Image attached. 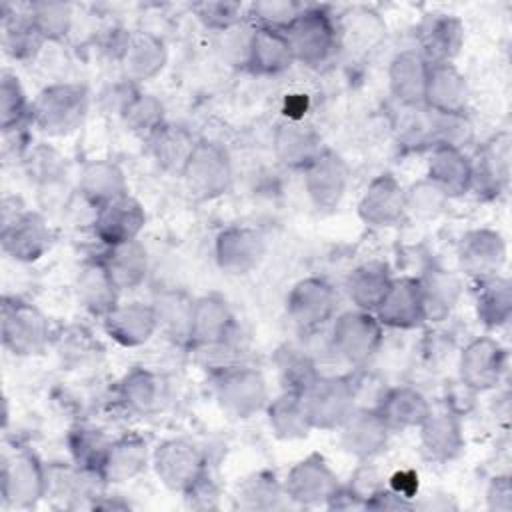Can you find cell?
I'll return each mask as SVG.
<instances>
[{
	"mask_svg": "<svg viewBox=\"0 0 512 512\" xmlns=\"http://www.w3.org/2000/svg\"><path fill=\"white\" fill-rule=\"evenodd\" d=\"M2 500L12 508H30L48 494V470L36 454L20 450L2 458Z\"/></svg>",
	"mask_w": 512,
	"mask_h": 512,
	"instance_id": "obj_8",
	"label": "cell"
},
{
	"mask_svg": "<svg viewBox=\"0 0 512 512\" xmlns=\"http://www.w3.org/2000/svg\"><path fill=\"white\" fill-rule=\"evenodd\" d=\"M510 482L508 478H494L492 484H490V490H488V502H490V508H496V510H510Z\"/></svg>",
	"mask_w": 512,
	"mask_h": 512,
	"instance_id": "obj_56",
	"label": "cell"
},
{
	"mask_svg": "<svg viewBox=\"0 0 512 512\" xmlns=\"http://www.w3.org/2000/svg\"><path fill=\"white\" fill-rule=\"evenodd\" d=\"M304 110H306V98H304V94H290V96L286 98L284 114L288 116V120H302Z\"/></svg>",
	"mask_w": 512,
	"mask_h": 512,
	"instance_id": "obj_57",
	"label": "cell"
},
{
	"mask_svg": "<svg viewBox=\"0 0 512 512\" xmlns=\"http://www.w3.org/2000/svg\"><path fill=\"white\" fill-rule=\"evenodd\" d=\"M28 14L46 42L64 40L72 28V6L64 2H36Z\"/></svg>",
	"mask_w": 512,
	"mask_h": 512,
	"instance_id": "obj_49",
	"label": "cell"
},
{
	"mask_svg": "<svg viewBox=\"0 0 512 512\" xmlns=\"http://www.w3.org/2000/svg\"><path fill=\"white\" fill-rule=\"evenodd\" d=\"M0 242L6 256L18 262H34L50 250L54 232L42 214L30 210L10 212L4 206Z\"/></svg>",
	"mask_w": 512,
	"mask_h": 512,
	"instance_id": "obj_5",
	"label": "cell"
},
{
	"mask_svg": "<svg viewBox=\"0 0 512 512\" xmlns=\"http://www.w3.org/2000/svg\"><path fill=\"white\" fill-rule=\"evenodd\" d=\"M376 410L380 412L390 430L418 428L432 412L428 400L416 388L410 386L388 390L380 398Z\"/></svg>",
	"mask_w": 512,
	"mask_h": 512,
	"instance_id": "obj_35",
	"label": "cell"
},
{
	"mask_svg": "<svg viewBox=\"0 0 512 512\" xmlns=\"http://www.w3.org/2000/svg\"><path fill=\"white\" fill-rule=\"evenodd\" d=\"M120 114L132 130L146 134V138L164 124V108L160 100L136 90L130 92V96L124 100Z\"/></svg>",
	"mask_w": 512,
	"mask_h": 512,
	"instance_id": "obj_48",
	"label": "cell"
},
{
	"mask_svg": "<svg viewBox=\"0 0 512 512\" xmlns=\"http://www.w3.org/2000/svg\"><path fill=\"white\" fill-rule=\"evenodd\" d=\"M404 196L406 212H412L418 218H436L448 202L446 192L428 178L412 184Z\"/></svg>",
	"mask_w": 512,
	"mask_h": 512,
	"instance_id": "obj_52",
	"label": "cell"
},
{
	"mask_svg": "<svg viewBox=\"0 0 512 512\" xmlns=\"http://www.w3.org/2000/svg\"><path fill=\"white\" fill-rule=\"evenodd\" d=\"M348 184V166L340 154L324 148L306 168L304 186L318 210H332L340 204Z\"/></svg>",
	"mask_w": 512,
	"mask_h": 512,
	"instance_id": "obj_14",
	"label": "cell"
},
{
	"mask_svg": "<svg viewBox=\"0 0 512 512\" xmlns=\"http://www.w3.org/2000/svg\"><path fill=\"white\" fill-rule=\"evenodd\" d=\"M26 166L30 178H34L42 188H58L66 178V168L62 156L50 146H36L28 150Z\"/></svg>",
	"mask_w": 512,
	"mask_h": 512,
	"instance_id": "obj_50",
	"label": "cell"
},
{
	"mask_svg": "<svg viewBox=\"0 0 512 512\" xmlns=\"http://www.w3.org/2000/svg\"><path fill=\"white\" fill-rule=\"evenodd\" d=\"M248 10L256 26L284 30L300 14L302 6L292 0H260L252 2Z\"/></svg>",
	"mask_w": 512,
	"mask_h": 512,
	"instance_id": "obj_53",
	"label": "cell"
},
{
	"mask_svg": "<svg viewBox=\"0 0 512 512\" xmlns=\"http://www.w3.org/2000/svg\"><path fill=\"white\" fill-rule=\"evenodd\" d=\"M192 10L204 26L220 32L234 28L242 18V4L238 2H200L194 4Z\"/></svg>",
	"mask_w": 512,
	"mask_h": 512,
	"instance_id": "obj_54",
	"label": "cell"
},
{
	"mask_svg": "<svg viewBox=\"0 0 512 512\" xmlns=\"http://www.w3.org/2000/svg\"><path fill=\"white\" fill-rule=\"evenodd\" d=\"M216 262L228 274H248L266 252L264 236L248 226H230L216 238Z\"/></svg>",
	"mask_w": 512,
	"mask_h": 512,
	"instance_id": "obj_17",
	"label": "cell"
},
{
	"mask_svg": "<svg viewBox=\"0 0 512 512\" xmlns=\"http://www.w3.org/2000/svg\"><path fill=\"white\" fill-rule=\"evenodd\" d=\"M336 310V292L322 278L300 280L286 298V312L302 332H312L326 324Z\"/></svg>",
	"mask_w": 512,
	"mask_h": 512,
	"instance_id": "obj_11",
	"label": "cell"
},
{
	"mask_svg": "<svg viewBox=\"0 0 512 512\" xmlns=\"http://www.w3.org/2000/svg\"><path fill=\"white\" fill-rule=\"evenodd\" d=\"M504 366V348L492 338H476L460 354V382L472 392L490 390L498 384Z\"/></svg>",
	"mask_w": 512,
	"mask_h": 512,
	"instance_id": "obj_16",
	"label": "cell"
},
{
	"mask_svg": "<svg viewBox=\"0 0 512 512\" xmlns=\"http://www.w3.org/2000/svg\"><path fill=\"white\" fill-rule=\"evenodd\" d=\"M192 304L194 300L186 298L180 292H164L162 296H158L156 304H152L158 316V326L166 328L174 338L188 342Z\"/></svg>",
	"mask_w": 512,
	"mask_h": 512,
	"instance_id": "obj_47",
	"label": "cell"
},
{
	"mask_svg": "<svg viewBox=\"0 0 512 512\" xmlns=\"http://www.w3.org/2000/svg\"><path fill=\"white\" fill-rule=\"evenodd\" d=\"M118 292L120 288L102 260L88 262L80 268L76 276V294L88 312L104 318L118 304Z\"/></svg>",
	"mask_w": 512,
	"mask_h": 512,
	"instance_id": "obj_33",
	"label": "cell"
},
{
	"mask_svg": "<svg viewBox=\"0 0 512 512\" xmlns=\"http://www.w3.org/2000/svg\"><path fill=\"white\" fill-rule=\"evenodd\" d=\"M420 280L426 320H442L456 306L460 296V282L454 274L432 268Z\"/></svg>",
	"mask_w": 512,
	"mask_h": 512,
	"instance_id": "obj_42",
	"label": "cell"
},
{
	"mask_svg": "<svg viewBox=\"0 0 512 512\" xmlns=\"http://www.w3.org/2000/svg\"><path fill=\"white\" fill-rule=\"evenodd\" d=\"M382 326L410 330L426 320L422 288L418 278H394L386 296L374 310Z\"/></svg>",
	"mask_w": 512,
	"mask_h": 512,
	"instance_id": "obj_15",
	"label": "cell"
},
{
	"mask_svg": "<svg viewBox=\"0 0 512 512\" xmlns=\"http://www.w3.org/2000/svg\"><path fill=\"white\" fill-rule=\"evenodd\" d=\"M166 58L168 52L164 40L152 32L140 30L126 34L118 62L124 78L130 84H138L158 76L166 64Z\"/></svg>",
	"mask_w": 512,
	"mask_h": 512,
	"instance_id": "obj_18",
	"label": "cell"
},
{
	"mask_svg": "<svg viewBox=\"0 0 512 512\" xmlns=\"http://www.w3.org/2000/svg\"><path fill=\"white\" fill-rule=\"evenodd\" d=\"M188 192L198 200H212L228 192L232 164L228 152L214 142L198 140L182 176Z\"/></svg>",
	"mask_w": 512,
	"mask_h": 512,
	"instance_id": "obj_7",
	"label": "cell"
},
{
	"mask_svg": "<svg viewBox=\"0 0 512 512\" xmlns=\"http://www.w3.org/2000/svg\"><path fill=\"white\" fill-rule=\"evenodd\" d=\"M88 108L90 94L84 84L58 82L32 100L30 122L48 136H66L82 126Z\"/></svg>",
	"mask_w": 512,
	"mask_h": 512,
	"instance_id": "obj_1",
	"label": "cell"
},
{
	"mask_svg": "<svg viewBox=\"0 0 512 512\" xmlns=\"http://www.w3.org/2000/svg\"><path fill=\"white\" fill-rule=\"evenodd\" d=\"M2 344L16 356H34L44 352L50 342V324L46 316L30 302H2Z\"/></svg>",
	"mask_w": 512,
	"mask_h": 512,
	"instance_id": "obj_6",
	"label": "cell"
},
{
	"mask_svg": "<svg viewBox=\"0 0 512 512\" xmlns=\"http://www.w3.org/2000/svg\"><path fill=\"white\" fill-rule=\"evenodd\" d=\"M118 394L128 410L144 414L156 406L160 396V384L152 372L144 368H134L120 382Z\"/></svg>",
	"mask_w": 512,
	"mask_h": 512,
	"instance_id": "obj_45",
	"label": "cell"
},
{
	"mask_svg": "<svg viewBox=\"0 0 512 512\" xmlns=\"http://www.w3.org/2000/svg\"><path fill=\"white\" fill-rule=\"evenodd\" d=\"M406 190L392 174L376 176L358 202L360 218L370 226H392L406 212Z\"/></svg>",
	"mask_w": 512,
	"mask_h": 512,
	"instance_id": "obj_19",
	"label": "cell"
},
{
	"mask_svg": "<svg viewBox=\"0 0 512 512\" xmlns=\"http://www.w3.org/2000/svg\"><path fill=\"white\" fill-rule=\"evenodd\" d=\"M78 190L80 196L96 210L128 194V184L118 164L108 160H92L80 172Z\"/></svg>",
	"mask_w": 512,
	"mask_h": 512,
	"instance_id": "obj_32",
	"label": "cell"
},
{
	"mask_svg": "<svg viewBox=\"0 0 512 512\" xmlns=\"http://www.w3.org/2000/svg\"><path fill=\"white\" fill-rule=\"evenodd\" d=\"M30 106L26 92L16 74L4 70L0 76V124L2 134L22 130L30 122Z\"/></svg>",
	"mask_w": 512,
	"mask_h": 512,
	"instance_id": "obj_44",
	"label": "cell"
},
{
	"mask_svg": "<svg viewBox=\"0 0 512 512\" xmlns=\"http://www.w3.org/2000/svg\"><path fill=\"white\" fill-rule=\"evenodd\" d=\"M458 258L462 270L476 280L496 276L506 262V242L494 230H470L460 240Z\"/></svg>",
	"mask_w": 512,
	"mask_h": 512,
	"instance_id": "obj_20",
	"label": "cell"
},
{
	"mask_svg": "<svg viewBox=\"0 0 512 512\" xmlns=\"http://www.w3.org/2000/svg\"><path fill=\"white\" fill-rule=\"evenodd\" d=\"M158 316L152 304L126 302L116 304L104 316V330L120 346H142L158 330Z\"/></svg>",
	"mask_w": 512,
	"mask_h": 512,
	"instance_id": "obj_22",
	"label": "cell"
},
{
	"mask_svg": "<svg viewBox=\"0 0 512 512\" xmlns=\"http://www.w3.org/2000/svg\"><path fill=\"white\" fill-rule=\"evenodd\" d=\"M428 70H430V64L418 50L410 48V50L398 52L392 58L390 70H388L390 90L394 98L406 106L424 104Z\"/></svg>",
	"mask_w": 512,
	"mask_h": 512,
	"instance_id": "obj_27",
	"label": "cell"
},
{
	"mask_svg": "<svg viewBox=\"0 0 512 512\" xmlns=\"http://www.w3.org/2000/svg\"><path fill=\"white\" fill-rule=\"evenodd\" d=\"M418 428L420 446L428 460L448 462L456 458L464 448V434L454 412H430Z\"/></svg>",
	"mask_w": 512,
	"mask_h": 512,
	"instance_id": "obj_28",
	"label": "cell"
},
{
	"mask_svg": "<svg viewBox=\"0 0 512 512\" xmlns=\"http://www.w3.org/2000/svg\"><path fill=\"white\" fill-rule=\"evenodd\" d=\"M292 62L294 56L282 30L266 26L252 28L246 68H250L254 74L270 76L284 72L292 66Z\"/></svg>",
	"mask_w": 512,
	"mask_h": 512,
	"instance_id": "obj_31",
	"label": "cell"
},
{
	"mask_svg": "<svg viewBox=\"0 0 512 512\" xmlns=\"http://www.w3.org/2000/svg\"><path fill=\"white\" fill-rule=\"evenodd\" d=\"M232 328L234 316L224 298H220L218 294H208L194 300L188 334V342L192 346H222L228 340Z\"/></svg>",
	"mask_w": 512,
	"mask_h": 512,
	"instance_id": "obj_21",
	"label": "cell"
},
{
	"mask_svg": "<svg viewBox=\"0 0 512 512\" xmlns=\"http://www.w3.org/2000/svg\"><path fill=\"white\" fill-rule=\"evenodd\" d=\"M148 462V444L144 438L130 434L114 440L108 448L102 478L108 482H126L138 476Z\"/></svg>",
	"mask_w": 512,
	"mask_h": 512,
	"instance_id": "obj_37",
	"label": "cell"
},
{
	"mask_svg": "<svg viewBox=\"0 0 512 512\" xmlns=\"http://www.w3.org/2000/svg\"><path fill=\"white\" fill-rule=\"evenodd\" d=\"M428 180L440 186L448 198L460 196L470 190L472 160L460 148L434 146L428 164Z\"/></svg>",
	"mask_w": 512,
	"mask_h": 512,
	"instance_id": "obj_34",
	"label": "cell"
},
{
	"mask_svg": "<svg viewBox=\"0 0 512 512\" xmlns=\"http://www.w3.org/2000/svg\"><path fill=\"white\" fill-rule=\"evenodd\" d=\"M268 422L274 434L282 440L304 438L312 430L304 398L294 390H284V394L268 404Z\"/></svg>",
	"mask_w": 512,
	"mask_h": 512,
	"instance_id": "obj_39",
	"label": "cell"
},
{
	"mask_svg": "<svg viewBox=\"0 0 512 512\" xmlns=\"http://www.w3.org/2000/svg\"><path fill=\"white\" fill-rule=\"evenodd\" d=\"M112 440L106 438L104 432L92 426H76L68 434L70 454L80 470L96 472L102 476V466L108 454Z\"/></svg>",
	"mask_w": 512,
	"mask_h": 512,
	"instance_id": "obj_43",
	"label": "cell"
},
{
	"mask_svg": "<svg viewBox=\"0 0 512 512\" xmlns=\"http://www.w3.org/2000/svg\"><path fill=\"white\" fill-rule=\"evenodd\" d=\"M312 428H340L356 410V386L346 376H320L304 394Z\"/></svg>",
	"mask_w": 512,
	"mask_h": 512,
	"instance_id": "obj_4",
	"label": "cell"
},
{
	"mask_svg": "<svg viewBox=\"0 0 512 512\" xmlns=\"http://www.w3.org/2000/svg\"><path fill=\"white\" fill-rule=\"evenodd\" d=\"M510 168V138L508 134L492 136L478 150L476 160H472V184L470 190L478 194L496 196L508 182Z\"/></svg>",
	"mask_w": 512,
	"mask_h": 512,
	"instance_id": "obj_25",
	"label": "cell"
},
{
	"mask_svg": "<svg viewBox=\"0 0 512 512\" xmlns=\"http://www.w3.org/2000/svg\"><path fill=\"white\" fill-rule=\"evenodd\" d=\"M338 478L322 454H310L296 462L284 482V494L298 504H326L338 490Z\"/></svg>",
	"mask_w": 512,
	"mask_h": 512,
	"instance_id": "obj_12",
	"label": "cell"
},
{
	"mask_svg": "<svg viewBox=\"0 0 512 512\" xmlns=\"http://www.w3.org/2000/svg\"><path fill=\"white\" fill-rule=\"evenodd\" d=\"M144 224H146V212L142 204L130 194H124L96 208L92 230H94V236L100 242H104L108 248V246H118V244L138 240Z\"/></svg>",
	"mask_w": 512,
	"mask_h": 512,
	"instance_id": "obj_13",
	"label": "cell"
},
{
	"mask_svg": "<svg viewBox=\"0 0 512 512\" xmlns=\"http://www.w3.org/2000/svg\"><path fill=\"white\" fill-rule=\"evenodd\" d=\"M276 366L286 390H294L300 394H304L320 378L312 358L302 350L290 346L278 350Z\"/></svg>",
	"mask_w": 512,
	"mask_h": 512,
	"instance_id": "obj_46",
	"label": "cell"
},
{
	"mask_svg": "<svg viewBox=\"0 0 512 512\" xmlns=\"http://www.w3.org/2000/svg\"><path fill=\"white\" fill-rule=\"evenodd\" d=\"M212 388L220 408L234 418H250L268 400L264 376L248 366H220Z\"/></svg>",
	"mask_w": 512,
	"mask_h": 512,
	"instance_id": "obj_3",
	"label": "cell"
},
{
	"mask_svg": "<svg viewBox=\"0 0 512 512\" xmlns=\"http://www.w3.org/2000/svg\"><path fill=\"white\" fill-rule=\"evenodd\" d=\"M100 260L104 262V266L108 268L110 276L114 278L120 290L136 288L138 284L144 282L148 272L146 248L138 240L118 244V246H108L104 258Z\"/></svg>",
	"mask_w": 512,
	"mask_h": 512,
	"instance_id": "obj_38",
	"label": "cell"
},
{
	"mask_svg": "<svg viewBox=\"0 0 512 512\" xmlns=\"http://www.w3.org/2000/svg\"><path fill=\"white\" fill-rule=\"evenodd\" d=\"M390 270L384 262L372 260L354 268L346 280V292L350 302L358 310L374 312L392 284Z\"/></svg>",
	"mask_w": 512,
	"mask_h": 512,
	"instance_id": "obj_36",
	"label": "cell"
},
{
	"mask_svg": "<svg viewBox=\"0 0 512 512\" xmlns=\"http://www.w3.org/2000/svg\"><path fill=\"white\" fill-rule=\"evenodd\" d=\"M154 468L168 488L184 494L206 478L202 452L186 440H166L160 444L154 452Z\"/></svg>",
	"mask_w": 512,
	"mask_h": 512,
	"instance_id": "obj_10",
	"label": "cell"
},
{
	"mask_svg": "<svg viewBox=\"0 0 512 512\" xmlns=\"http://www.w3.org/2000/svg\"><path fill=\"white\" fill-rule=\"evenodd\" d=\"M284 488L270 472H256L246 478L238 490V498L246 508H274Z\"/></svg>",
	"mask_w": 512,
	"mask_h": 512,
	"instance_id": "obj_51",
	"label": "cell"
},
{
	"mask_svg": "<svg viewBox=\"0 0 512 512\" xmlns=\"http://www.w3.org/2000/svg\"><path fill=\"white\" fill-rule=\"evenodd\" d=\"M390 490L412 500L418 492V474L414 470H398L390 476Z\"/></svg>",
	"mask_w": 512,
	"mask_h": 512,
	"instance_id": "obj_55",
	"label": "cell"
},
{
	"mask_svg": "<svg viewBox=\"0 0 512 512\" xmlns=\"http://www.w3.org/2000/svg\"><path fill=\"white\" fill-rule=\"evenodd\" d=\"M418 52L432 64H448L464 42V24L452 14H430L418 32Z\"/></svg>",
	"mask_w": 512,
	"mask_h": 512,
	"instance_id": "obj_23",
	"label": "cell"
},
{
	"mask_svg": "<svg viewBox=\"0 0 512 512\" xmlns=\"http://www.w3.org/2000/svg\"><path fill=\"white\" fill-rule=\"evenodd\" d=\"M44 42L30 14L8 12V6L2 4V46L10 58L32 60Z\"/></svg>",
	"mask_w": 512,
	"mask_h": 512,
	"instance_id": "obj_40",
	"label": "cell"
},
{
	"mask_svg": "<svg viewBox=\"0 0 512 512\" xmlns=\"http://www.w3.org/2000/svg\"><path fill=\"white\" fill-rule=\"evenodd\" d=\"M282 32L288 40L294 62H302L306 66L324 64L340 38L336 22L322 8H302Z\"/></svg>",
	"mask_w": 512,
	"mask_h": 512,
	"instance_id": "obj_2",
	"label": "cell"
},
{
	"mask_svg": "<svg viewBox=\"0 0 512 512\" xmlns=\"http://www.w3.org/2000/svg\"><path fill=\"white\" fill-rule=\"evenodd\" d=\"M332 350L350 364H364L382 342V324L374 312L350 310L332 324Z\"/></svg>",
	"mask_w": 512,
	"mask_h": 512,
	"instance_id": "obj_9",
	"label": "cell"
},
{
	"mask_svg": "<svg viewBox=\"0 0 512 512\" xmlns=\"http://www.w3.org/2000/svg\"><path fill=\"white\" fill-rule=\"evenodd\" d=\"M476 314L488 328H498L508 322L512 314V288L502 276H488L478 280Z\"/></svg>",
	"mask_w": 512,
	"mask_h": 512,
	"instance_id": "obj_41",
	"label": "cell"
},
{
	"mask_svg": "<svg viewBox=\"0 0 512 512\" xmlns=\"http://www.w3.org/2000/svg\"><path fill=\"white\" fill-rule=\"evenodd\" d=\"M198 140L184 126L164 122L148 136L154 162L172 176H182Z\"/></svg>",
	"mask_w": 512,
	"mask_h": 512,
	"instance_id": "obj_30",
	"label": "cell"
},
{
	"mask_svg": "<svg viewBox=\"0 0 512 512\" xmlns=\"http://www.w3.org/2000/svg\"><path fill=\"white\" fill-rule=\"evenodd\" d=\"M322 150L320 136L302 120H286L274 134V154L288 168L304 170Z\"/></svg>",
	"mask_w": 512,
	"mask_h": 512,
	"instance_id": "obj_29",
	"label": "cell"
},
{
	"mask_svg": "<svg viewBox=\"0 0 512 512\" xmlns=\"http://www.w3.org/2000/svg\"><path fill=\"white\" fill-rule=\"evenodd\" d=\"M340 430L344 450L356 458H372L380 454L392 432L376 408L354 410Z\"/></svg>",
	"mask_w": 512,
	"mask_h": 512,
	"instance_id": "obj_24",
	"label": "cell"
},
{
	"mask_svg": "<svg viewBox=\"0 0 512 512\" xmlns=\"http://www.w3.org/2000/svg\"><path fill=\"white\" fill-rule=\"evenodd\" d=\"M424 104L438 114H464L468 84L452 62L430 66Z\"/></svg>",
	"mask_w": 512,
	"mask_h": 512,
	"instance_id": "obj_26",
	"label": "cell"
}]
</instances>
